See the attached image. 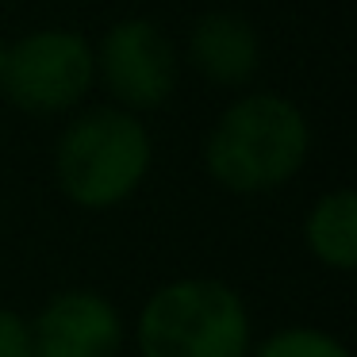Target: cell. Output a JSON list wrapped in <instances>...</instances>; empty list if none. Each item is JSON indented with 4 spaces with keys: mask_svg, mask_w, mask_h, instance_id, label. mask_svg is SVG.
Here are the masks:
<instances>
[{
    "mask_svg": "<svg viewBox=\"0 0 357 357\" xmlns=\"http://www.w3.org/2000/svg\"><path fill=\"white\" fill-rule=\"evenodd\" d=\"M315 146L311 119L292 96L238 93L204 135V173L231 196H269L303 173Z\"/></svg>",
    "mask_w": 357,
    "mask_h": 357,
    "instance_id": "1",
    "label": "cell"
},
{
    "mask_svg": "<svg viewBox=\"0 0 357 357\" xmlns=\"http://www.w3.org/2000/svg\"><path fill=\"white\" fill-rule=\"evenodd\" d=\"M154 169V135L142 116L116 104L70 112L58 131L50 173L73 208L112 211L127 204Z\"/></svg>",
    "mask_w": 357,
    "mask_h": 357,
    "instance_id": "2",
    "label": "cell"
},
{
    "mask_svg": "<svg viewBox=\"0 0 357 357\" xmlns=\"http://www.w3.org/2000/svg\"><path fill=\"white\" fill-rule=\"evenodd\" d=\"M139 357H250L254 315L223 277H173L139 307L127 334Z\"/></svg>",
    "mask_w": 357,
    "mask_h": 357,
    "instance_id": "3",
    "label": "cell"
},
{
    "mask_svg": "<svg viewBox=\"0 0 357 357\" xmlns=\"http://www.w3.org/2000/svg\"><path fill=\"white\" fill-rule=\"evenodd\" d=\"M96 89L93 43L73 27H35L8 43L0 93L24 116H70Z\"/></svg>",
    "mask_w": 357,
    "mask_h": 357,
    "instance_id": "4",
    "label": "cell"
},
{
    "mask_svg": "<svg viewBox=\"0 0 357 357\" xmlns=\"http://www.w3.org/2000/svg\"><path fill=\"white\" fill-rule=\"evenodd\" d=\"M96 85L112 96L116 108L135 116L158 112L173 100L181 81V50L162 24L146 16L116 20L93 43Z\"/></svg>",
    "mask_w": 357,
    "mask_h": 357,
    "instance_id": "5",
    "label": "cell"
},
{
    "mask_svg": "<svg viewBox=\"0 0 357 357\" xmlns=\"http://www.w3.org/2000/svg\"><path fill=\"white\" fill-rule=\"evenodd\" d=\"M127 334L123 311L96 288H62L31 319L35 357H119Z\"/></svg>",
    "mask_w": 357,
    "mask_h": 357,
    "instance_id": "6",
    "label": "cell"
},
{
    "mask_svg": "<svg viewBox=\"0 0 357 357\" xmlns=\"http://www.w3.org/2000/svg\"><path fill=\"white\" fill-rule=\"evenodd\" d=\"M181 62L215 89H246L261 70V35L242 12H204L188 27Z\"/></svg>",
    "mask_w": 357,
    "mask_h": 357,
    "instance_id": "7",
    "label": "cell"
},
{
    "mask_svg": "<svg viewBox=\"0 0 357 357\" xmlns=\"http://www.w3.org/2000/svg\"><path fill=\"white\" fill-rule=\"evenodd\" d=\"M303 246L323 269L354 273L357 265V192L349 185L326 188L303 211Z\"/></svg>",
    "mask_w": 357,
    "mask_h": 357,
    "instance_id": "8",
    "label": "cell"
},
{
    "mask_svg": "<svg viewBox=\"0 0 357 357\" xmlns=\"http://www.w3.org/2000/svg\"><path fill=\"white\" fill-rule=\"evenodd\" d=\"M250 357H354V354L338 334L311 323H292L269 331L265 338H254Z\"/></svg>",
    "mask_w": 357,
    "mask_h": 357,
    "instance_id": "9",
    "label": "cell"
},
{
    "mask_svg": "<svg viewBox=\"0 0 357 357\" xmlns=\"http://www.w3.org/2000/svg\"><path fill=\"white\" fill-rule=\"evenodd\" d=\"M0 357H35L31 319L0 303Z\"/></svg>",
    "mask_w": 357,
    "mask_h": 357,
    "instance_id": "10",
    "label": "cell"
},
{
    "mask_svg": "<svg viewBox=\"0 0 357 357\" xmlns=\"http://www.w3.org/2000/svg\"><path fill=\"white\" fill-rule=\"evenodd\" d=\"M4 66H8V39H0V73H4Z\"/></svg>",
    "mask_w": 357,
    "mask_h": 357,
    "instance_id": "11",
    "label": "cell"
}]
</instances>
